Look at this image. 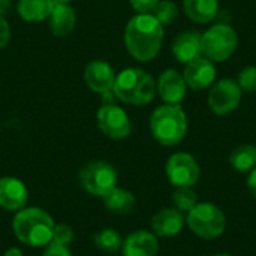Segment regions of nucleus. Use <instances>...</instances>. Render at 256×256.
Returning <instances> with one entry per match:
<instances>
[{"label":"nucleus","instance_id":"f257e3e1","mask_svg":"<svg viewBox=\"0 0 256 256\" xmlns=\"http://www.w3.org/2000/svg\"><path fill=\"white\" fill-rule=\"evenodd\" d=\"M129 54L138 62L153 60L164 44V26L150 14H138L129 20L124 30Z\"/></svg>","mask_w":256,"mask_h":256},{"label":"nucleus","instance_id":"f03ea898","mask_svg":"<svg viewBox=\"0 0 256 256\" xmlns=\"http://www.w3.org/2000/svg\"><path fill=\"white\" fill-rule=\"evenodd\" d=\"M52 218L38 207H24L16 212L12 230L18 242L30 248H42L52 242Z\"/></svg>","mask_w":256,"mask_h":256},{"label":"nucleus","instance_id":"7ed1b4c3","mask_svg":"<svg viewBox=\"0 0 256 256\" xmlns=\"http://www.w3.org/2000/svg\"><path fill=\"white\" fill-rule=\"evenodd\" d=\"M153 138L165 147L180 144L188 134V117L180 105H162L150 117Z\"/></svg>","mask_w":256,"mask_h":256},{"label":"nucleus","instance_id":"20e7f679","mask_svg":"<svg viewBox=\"0 0 256 256\" xmlns=\"http://www.w3.org/2000/svg\"><path fill=\"white\" fill-rule=\"evenodd\" d=\"M112 93L124 104L147 105L154 98L156 82L148 72L138 68H128L116 76Z\"/></svg>","mask_w":256,"mask_h":256},{"label":"nucleus","instance_id":"39448f33","mask_svg":"<svg viewBox=\"0 0 256 256\" xmlns=\"http://www.w3.org/2000/svg\"><path fill=\"white\" fill-rule=\"evenodd\" d=\"M188 228L202 240H216L226 230V216L213 202H198L186 213Z\"/></svg>","mask_w":256,"mask_h":256},{"label":"nucleus","instance_id":"423d86ee","mask_svg":"<svg viewBox=\"0 0 256 256\" xmlns=\"http://www.w3.org/2000/svg\"><path fill=\"white\" fill-rule=\"evenodd\" d=\"M238 36L237 32L224 22L212 26L201 34L202 56L212 62H225L237 50Z\"/></svg>","mask_w":256,"mask_h":256},{"label":"nucleus","instance_id":"0eeeda50","mask_svg":"<svg viewBox=\"0 0 256 256\" xmlns=\"http://www.w3.org/2000/svg\"><path fill=\"white\" fill-rule=\"evenodd\" d=\"M80 183L90 195L104 198L117 188V172L108 162L93 160L81 170Z\"/></svg>","mask_w":256,"mask_h":256},{"label":"nucleus","instance_id":"6e6552de","mask_svg":"<svg viewBox=\"0 0 256 256\" xmlns=\"http://www.w3.org/2000/svg\"><path fill=\"white\" fill-rule=\"evenodd\" d=\"M165 174L174 188H194L200 180L201 168L192 154L178 152L166 160Z\"/></svg>","mask_w":256,"mask_h":256},{"label":"nucleus","instance_id":"1a4fd4ad","mask_svg":"<svg viewBox=\"0 0 256 256\" xmlns=\"http://www.w3.org/2000/svg\"><path fill=\"white\" fill-rule=\"evenodd\" d=\"M242 94L243 90L237 81L224 78L210 88L207 104L216 116H228L240 106Z\"/></svg>","mask_w":256,"mask_h":256},{"label":"nucleus","instance_id":"9d476101","mask_svg":"<svg viewBox=\"0 0 256 256\" xmlns=\"http://www.w3.org/2000/svg\"><path fill=\"white\" fill-rule=\"evenodd\" d=\"M98 126L111 140H124L132 130L128 114L114 104H104L99 108Z\"/></svg>","mask_w":256,"mask_h":256},{"label":"nucleus","instance_id":"9b49d317","mask_svg":"<svg viewBox=\"0 0 256 256\" xmlns=\"http://www.w3.org/2000/svg\"><path fill=\"white\" fill-rule=\"evenodd\" d=\"M183 78L186 81V86L192 90H204L214 82L216 68L212 60L201 56L184 64Z\"/></svg>","mask_w":256,"mask_h":256},{"label":"nucleus","instance_id":"f8f14e48","mask_svg":"<svg viewBox=\"0 0 256 256\" xmlns=\"http://www.w3.org/2000/svg\"><path fill=\"white\" fill-rule=\"evenodd\" d=\"M184 225V213H182L176 207L162 208L152 218V232L156 237L162 238H172L178 236L183 231Z\"/></svg>","mask_w":256,"mask_h":256},{"label":"nucleus","instance_id":"ddd939ff","mask_svg":"<svg viewBox=\"0 0 256 256\" xmlns=\"http://www.w3.org/2000/svg\"><path fill=\"white\" fill-rule=\"evenodd\" d=\"M186 81L183 74L177 72L176 69H166L160 74L156 90L160 99L168 105H178L186 96Z\"/></svg>","mask_w":256,"mask_h":256},{"label":"nucleus","instance_id":"4468645a","mask_svg":"<svg viewBox=\"0 0 256 256\" xmlns=\"http://www.w3.org/2000/svg\"><path fill=\"white\" fill-rule=\"evenodd\" d=\"M28 190L26 184L15 177L0 178V207L8 212H20L27 206Z\"/></svg>","mask_w":256,"mask_h":256},{"label":"nucleus","instance_id":"2eb2a0df","mask_svg":"<svg viewBox=\"0 0 256 256\" xmlns=\"http://www.w3.org/2000/svg\"><path fill=\"white\" fill-rule=\"evenodd\" d=\"M122 254L123 256H156L159 254V240L152 231H134L123 240Z\"/></svg>","mask_w":256,"mask_h":256},{"label":"nucleus","instance_id":"dca6fc26","mask_svg":"<svg viewBox=\"0 0 256 256\" xmlns=\"http://www.w3.org/2000/svg\"><path fill=\"white\" fill-rule=\"evenodd\" d=\"M84 80L93 92L105 94L112 92L116 75L112 68L106 62L93 60L87 64L84 70Z\"/></svg>","mask_w":256,"mask_h":256},{"label":"nucleus","instance_id":"f3484780","mask_svg":"<svg viewBox=\"0 0 256 256\" xmlns=\"http://www.w3.org/2000/svg\"><path fill=\"white\" fill-rule=\"evenodd\" d=\"M172 54L174 57L188 64L189 62L202 56L201 50V33L198 32H183L172 42Z\"/></svg>","mask_w":256,"mask_h":256},{"label":"nucleus","instance_id":"a211bd4d","mask_svg":"<svg viewBox=\"0 0 256 256\" xmlns=\"http://www.w3.org/2000/svg\"><path fill=\"white\" fill-rule=\"evenodd\" d=\"M76 15L68 3H56L48 16V27L56 36H66L75 27Z\"/></svg>","mask_w":256,"mask_h":256},{"label":"nucleus","instance_id":"6ab92c4d","mask_svg":"<svg viewBox=\"0 0 256 256\" xmlns=\"http://www.w3.org/2000/svg\"><path fill=\"white\" fill-rule=\"evenodd\" d=\"M184 14L198 24H207L213 21L219 14L218 0H183Z\"/></svg>","mask_w":256,"mask_h":256},{"label":"nucleus","instance_id":"aec40b11","mask_svg":"<svg viewBox=\"0 0 256 256\" xmlns=\"http://www.w3.org/2000/svg\"><path fill=\"white\" fill-rule=\"evenodd\" d=\"M102 200H104L105 207L111 213L118 214V216L130 214L135 210V206H136V200H135L134 194L126 190V189H122V188H114Z\"/></svg>","mask_w":256,"mask_h":256},{"label":"nucleus","instance_id":"412c9836","mask_svg":"<svg viewBox=\"0 0 256 256\" xmlns=\"http://www.w3.org/2000/svg\"><path fill=\"white\" fill-rule=\"evenodd\" d=\"M54 0H20L16 4L18 15L28 22L44 21L50 16Z\"/></svg>","mask_w":256,"mask_h":256},{"label":"nucleus","instance_id":"4be33fe9","mask_svg":"<svg viewBox=\"0 0 256 256\" xmlns=\"http://www.w3.org/2000/svg\"><path fill=\"white\" fill-rule=\"evenodd\" d=\"M230 165L238 172H250L256 166V147L243 144L234 148L230 154Z\"/></svg>","mask_w":256,"mask_h":256},{"label":"nucleus","instance_id":"5701e85b","mask_svg":"<svg viewBox=\"0 0 256 256\" xmlns=\"http://www.w3.org/2000/svg\"><path fill=\"white\" fill-rule=\"evenodd\" d=\"M93 243H94V246L99 250L106 252V254H114V252L122 249L123 238H122V236L116 230L105 228V230H102V231L94 234Z\"/></svg>","mask_w":256,"mask_h":256},{"label":"nucleus","instance_id":"b1692460","mask_svg":"<svg viewBox=\"0 0 256 256\" xmlns=\"http://www.w3.org/2000/svg\"><path fill=\"white\" fill-rule=\"evenodd\" d=\"M171 200H172L174 207L180 210L182 213L190 212L200 202L198 194L194 190V188H174Z\"/></svg>","mask_w":256,"mask_h":256},{"label":"nucleus","instance_id":"393cba45","mask_svg":"<svg viewBox=\"0 0 256 256\" xmlns=\"http://www.w3.org/2000/svg\"><path fill=\"white\" fill-rule=\"evenodd\" d=\"M152 12L162 26H171L178 18V6L172 0H159Z\"/></svg>","mask_w":256,"mask_h":256},{"label":"nucleus","instance_id":"a878e982","mask_svg":"<svg viewBox=\"0 0 256 256\" xmlns=\"http://www.w3.org/2000/svg\"><path fill=\"white\" fill-rule=\"evenodd\" d=\"M237 82L242 90H246L249 93L256 92V66H246L244 69H242Z\"/></svg>","mask_w":256,"mask_h":256},{"label":"nucleus","instance_id":"bb28decb","mask_svg":"<svg viewBox=\"0 0 256 256\" xmlns=\"http://www.w3.org/2000/svg\"><path fill=\"white\" fill-rule=\"evenodd\" d=\"M74 237H75V236H74V230H72L69 225H66V224L54 225V231H52V242L68 246L69 243H72Z\"/></svg>","mask_w":256,"mask_h":256},{"label":"nucleus","instance_id":"cd10ccee","mask_svg":"<svg viewBox=\"0 0 256 256\" xmlns=\"http://www.w3.org/2000/svg\"><path fill=\"white\" fill-rule=\"evenodd\" d=\"M42 256H72V252L69 250L68 246L51 242L45 246V250H44Z\"/></svg>","mask_w":256,"mask_h":256},{"label":"nucleus","instance_id":"c85d7f7f","mask_svg":"<svg viewBox=\"0 0 256 256\" xmlns=\"http://www.w3.org/2000/svg\"><path fill=\"white\" fill-rule=\"evenodd\" d=\"M132 8L140 14H148L154 9L159 0H129Z\"/></svg>","mask_w":256,"mask_h":256},{"label":"nucleus","instance_id":"c756f323","mask_svg":"<svg viewBox=\"0 0 256 256\" xmlns=\"http://www.w3.org/2000/svg\"><path fill=\"white\" fill-rule=\"evenodd\" d=\"M10 39V28H9V24L8 21L3 18V15H0V50L4 48L8 45Z\"/></svg>","mask_w":256,"mask_h":256},{"label":"nucleus","instance_id":"7c9ffc66","mask_svg":"<svg viewBox=\"0 0 256 256\" xmlns=\"http://www.w3.org/2000/svg\"><path fill=\"white\" fill-rule=\"evenodd\" d=\"M246 184H248V189L249 192L256 198V166L249 172L248 176V180H246Z\"/></svg>","mask_w":256,"mask_h":256},{"label":"nucleus","instance_id":"2f4dec72","mask_svg":"<svg viewBox=\"0 0 256 256\" xmlns=\"http://www.w3.org/2000/svg\"><path fill=\"white\" fill-rule=\"evenodd\" d=\"M3 256H24V255H22V252H21L18 248H10V249H8V250L4 252V255Z\"/></svg>","mask_w":256,"mask_h":256},{"label":"nucleus","instance_id":"473e14b6","mask_svg":"<svg viewBox=\"0 0 256 256\" xmlns=\"http://www.w3.org/2000/svg\"><path fill=\"white\" fill-rule=\"evenodd\" d=\"M8 9H9V0H0V15L6 14Z\"/></svg>","mask_w":256,"mask_h":256},{"label":"nucleus","instance_id":"72a5a7b5","mask_svg":"<svg viewBox=\"0 0 256 256\" xmlns=\"http://www.w3.org/2000/svg\"><path fill=\"white\" fill-rule=\"evenodd\" d=\"M210 256H232V255H230V254H225V252H222V254H214V255H210Z\"/></svg>","mask_w":256,"mask_h":256},{"label":"nucleus","instance_id":"f704fd0d","mask_svg":"<svg viewBox=\"0 0 256 256\" xmlns=\"http://www.w3.org/2000/svg\"><path fill=\"white\" fill-rule=\"evenodd\" d=\"M56 3H69L70 0H54Z\"/></svg>","mask_w":256,"mask_h":256}]
</instances>
